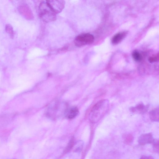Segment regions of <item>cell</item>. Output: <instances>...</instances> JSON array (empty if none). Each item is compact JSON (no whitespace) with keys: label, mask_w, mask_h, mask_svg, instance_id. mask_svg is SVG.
<instances>
[{"label":"cell","mask_w":159,"mask_h":159,"mask_svg":"<svg viewBox=\"0 0 159 159\" xmlns=\"http://www.w3.org/2000/svg\"><path fill=\"white\" fill-rule=\"evenodd\" d=\"M66 103L56 101L51 104L47 108L46 116L52 119H56L62 116H64L65 111L68 107Z\"/></svg>","instance_id":"7a4b0ae2"},{"label":"cell","mask_w":159,"mask_h":159,"mask_svg":"<svg viewBox=\"0 0 159 159\" xmlns=\"http://www.w3.org/2000/svg\"><path fill=\"white\" fill-rule=\"evenodd\" d=\"M50 7L56 14L60 12L64 8L65 2L63 1H47Z\"/></svg>","instance_id":"5b68a950"},{"label":"cell","mask_w":159,"mask_h":159,"mask_svg":"<svg viewBox=\"0 0 159 159\" xmlns=\"http://www.w3.org/2000/svg\"><path fill=\"white\" fill-rule=\"evenodd\" d=\"M148 107L145 106L142 104H140L134 107H132L130 110L133 112H138L140 113H143L147 110Z\"/></svg>","instance_id":"9c48e42d"},{"label":"cell","mask_w":159,"mask_h":159,"mask_svg":"<svg viewBox=\"0 0 159 159\" xmlns=\"http://www.w3.org/2000/svg\"><path fill=\"white\" fill-rule=\"evenodd\" d=\"M153 139L152 134L148 133L141 135L139 137L138 142L143 145L152 143Z\"/></svg>","instance_id":"52a82bcc"},{"label":"cell","mask_w":159,"mask_h":159,"mask_svg":"<svg viewBox=\"0 0 159 159\" xmlns=\"http://www.w3.org/2000/svg\"><path fill=\"white\" fill-rule=\"evenodd\" d=\"M154 149L156 151H158V141L156 139H153L152 143Z\"/></svg>","instance_id":"5bb4252c"},{"label":"cell","mask_w":159,"mask_h":159,"mask_svg":"<svg viewBox=\"0 0 159 159\" xmlns=\"http://www.w3.org/2000/svg\"><path fill=\"white\" fill-rule=\"evenodd\" d=\"M109 101L107 99L99 101L93 106L89 115L92 122L95 123L101 119L107 112L109 107Z\"/></svg>","instance_id":"6da1fadb"},{"label":"cell","mask_w":159,"mask_h":159,"mask_svg":"<svg viewBox=\"0 0 159 159\" xmlns=\"http://www.w3.org/2000/svg\"><path fill=\"white\" fill-rule=\"evenodd\" d=\"M159 59V54L158 53L156 55L150 57L148 59V61L150 62H153L157 61Z\"/></svg>","instance_id":"4fadbf2b"},{"label":"cell","mask_w":159,"mask_h":159,"mask_svg":"<svg viewBox=\"0 0 159 159\" xmlns=\"http://www.w3.org/2000/svg\"><path fill=\"white\" fill-rule=\"evenodd\" d=\"M94 40V38L93 35L89 33L83 34L78 35L75 38V43L77 47H81L91 44Z\"/></svg>","instance_id":"277c9868"},{"label":"cell","mask_w":159,"mask_h":159,"mask_svg":"<svg viewBox=\"0 0 159 159\" xmlns=\"http://www.w3.org/2000/svg\"><path fill=\"white\" fill-rule=\"evenodd\" d=\"M125 140L126 142L129 143L132 141L133 138L131 136L128 135L126 136Z\"/></svg>","instance_id":"9a60e30c"},{"label":"cell","mask_w":159,"mask_h":159,"mask_svg":"<svg viewBox=\"0 0 159 159\" xmlns=\"http://www.w3.org/2000/svg\"><path fill=\"white\" fill-rule=\"evenodd\" d=\"M39 14L44 21L48 22L56 20V14L52 10L47 1H43L39 6Z\"/></svg>","instance_id":"3957f363"},{"label":"cell","mask_w":159,"mask_h":159,"mask_svg":"<svg viewBox=\"0 0 159 159\" xmlns=\"http://www.w3.org/2000/svg\"><path fill=\"white\" fill-rule=\"evenodd\" d=\"M127 34V32L123 31L119 32L115 35L112 38L111 40L112 43L114 44H116L119 43L125 38Z\"/></svg>","instance_id":"ba28073f"},{"label":"cell","mask_w":159,"mask_h":159,"mask_svg":"<svg viewBox=\"0 0 159 159\" xmlns=\"http://www.w3.org/2000/svg\"><path fill=\"white\" fill-rule=\"evenodd\" d=\"M133 57L136 61H140L142 59V56L140 53L137 51H135L132 54Z\"/></svg>","instance_id":"8fae6325"},{"label":"cell","mask_w":159,"mask_h":159,"mask_svg":"<svg viewBox=\"0 0 159 159\" xmlns=\"http://www.w3.org/2000/svg\"><path fill=\"white\" fill-rule=\"evenodd\" d=\"M149 116L151 120L155 121H159V108L157 107L151 111Z\"/></svg>","instance_id":"30bf717a"},{"label":"cell","mask_w":159,"mask_h":159,"mask_svg":"<svg viewBox=\"0 0 159 159\" xmlns=\"http://www.w3.org/2000/svg\"><path fill=\"white\" fill-rule=\"evenodd\" d=\"M140 159H153L151 156H143L141 157Z\"/></svg>","instance_id":"2e32d148"},{"label":"cell","mask_w":159,"mask_h":159,"mask_svg":"<svg viewBox=\"0 0 159 159\" xmlns=\"http://www.w3.org/2000/svg\"><path fill=\"white\" fill-rule=\"evenodd\" d=\"M78 112L79 110L76 107H68L65 111L64 116L68 119H72L75 117Z\"/></svg>","instance_id":"8992f818"},{"label":"cell","mask_w":159,"mask_h":159,"mask_svg":"<svg viewBox=\"0 0 159 159\" xmlns=\"http://www.w3.org/2000/svg\"><path fill=\"white\" fill-rule=\"evenodd\" d=\"M6 30L12 37L14 35V32L12 27L9 24H7L6 26Z\"/></svg>","instance_id":"7c38bea8"}]
</instances>
